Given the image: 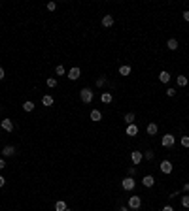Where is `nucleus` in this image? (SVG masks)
<instances>
[{
	"mask_svg": "<svg viewBox=\"0 0 189 211\" xmlns=\"http://www.w3.org/2000/svg\"><path fill=\"white\" fill-rule=\"evenodd\" d=\"M102 25H104L106 28L112 27V25H114V17H112V15H104V17H102Z\"/></svg>",
	"mask_w": 189,
	"mask_h": 211,
	"instance_id": "obj_14",
	"label": "nucleus"
},
{
	"mask_svg": "<svg viewBox=\"0 0 189 211\" xmlns=\"http://www.w3.org/2000/svg\"><path fill=\"white\" fill-rule=\"evenodd\" d=\"M157 130H159V126L155 125V123H149V125H148V128H146L148 136H155V134H157Z\"/></svg>",
	"mask_w": 189,
	"mask_h": 211,
	"instance_id": "obj_10",
	"label": "nucleus"
},
{
	"mask_svg": "<svg viewBox=\"0 0 189 211\" xmlns=\"http://www.w3.org/2000/svg\"><path fill=\"white\" fill-rule=\"evenodd\" d=\"M42 104H43V106H47V107H49V106H53V96L46 94V96L42 98Z\"/></svg>",
	"mask_w": 189,
	"mask_h": 211,
	"instance_id": "obj_19",
	"label": "nucleus"
},
{
	"mask_svg": "<svg viewBox=\"0 0 189 211\" xmlns=\"http://www.w3.org/2000/svg\"><path fill=\"white\" fill-rule=\"evenodd\" d=\"M142 158H144V153H142V151H132V153H130V160H132V164H140Z\"/></svg>",
	"mask_w": 189,
	"mask_h": 211,
	"instance_id": "obj_6",
	"label": "nucleus"
},
{
	"mask_svg": "<svg viewBox=\"0 0 189 211\" xmlns=\"http://www.w3.org/2000/svg\"><path fill=\"white\" fill-rule=\"evenodd\" d=\"M136 134H138V126H136L134 123L129 125V126H127V136H136Z\"/></svg>",
	"mask_w": 189,
	"mask_h": 211,
	"instance_id": "obj_12",
	"label": "nucleus"
},
{
	"mask_svg": "<svg viewBox=\"0 0 189 211\" xmlns=\"http://www.w3.org/2000/svg\"><path fill=\"white\" fill-rule=\"evenodd\" d=\"M55 8H57V4H55V2H49V4H47V9H49V12H55Z\"/></svg>",
	"mask_w": 189,
	"mask_h": 211,
	"instance_id": "obj_31",
	"label": "nucleus"
},
{
	"mask_svg": "<svg viewBox=\"0 0 189 211\" xmlns=\"http://www.w3.org/2000/svg\"><path fill=\"white\" fill-rule=\"evenodd\" d=\"M104 83H106V77H98L96 79V87H104Z\"/></svg>",
	"mask_w": 189,
	"mask_h": 211,
	"instance_id": "obj_28",
	"label": "nucleus"
},
{
	"mask_svg": "<svg viewBox=\"0 0 189 211\" xmlns=\"http://www.w3.org/2000/svg\"><path fill=\"white\" fill-rule=\"evenodd\" d=\"M4 75H6V74H4V68H0V79H4Z\"/></svg>",
	"mask_w": 189,
	"mask_h": 211,
	"instance_id": "obj_36",
	"label": "nucleus"
},
{
	"mask_svg": "<svg viewBox=\"0 0 189 211\" xmlns=\"http://www.w3.org/2000/svg\"><path fill=\"white\" fill-rule=\"evenodd\" d=\"M163 211H174V207H172V206H164Z\"/></svg>",
	"mask_w": 189,
	"mask_h": 211,
	"instance_id": "obj_32",
	"label": "nucleus"
},
{
	"mask_svg": "<svg viewBox=\"0 0 189 211\" xmlns=\"http://www.w3.org/2000/svg\"><path fill=\"white\" fill-rule=\"evenodd\" d=\"M187 191H189V183H185V185H183V192H187Z\"/></svg>",
	"mask_w": 189,
	"mask_h": 211,
	"instance_id": "obj_37",
	"label": "nucleus"
},
{
	"mask_svg": "<svg viewBox=\"0 0 189 211\" xmlns=\"http://www.w3.org/2000/svg\"><path fill=\"white\" fill-rule=\"evenodd\" d=\"M176 83H178V87H185L187 85V77L185 75H178L176 77Z\"/></svg>",
	"mask_w": 189,
	"mask_h": 211,
	"instance_id": "obj_18",
	"label": "nucleus"
},
{
	"mask_svg": "<svg viewBox=\"0 0 189 211\" xmlns=\"http://www.w3.org/2000/svg\"><path fill=\"white\" fill-rule=\"evenodd\" d=\"M180 143L185 147V149H189V136H182V140H180Z\"/></svg>",
	"mask_w": 189,
	"mask_h": 211,
	"instance_id": "obj_25",
	"label": "nucleus"
},
{
	"mask_svg": "<svg viewBox=\"0 0 189 211\" xmlns=\"http://www.w3.org/2000/svg\"><path fill=\"white\" fill-rule=\"evenodd\" d=\"M80 75H81V70L77 68V66H74V68L68 72V79H70V81H76V79H80Z\"/></svg>",
	"mask_w": 189,
	"mask_h": 211,
	"instance_id": "obj_5",
	"label": "nucleus"
},
{
	"mask_svg": "<svg viewBox=\"0 0 189 211\" xmlns=\"http://www.w3.org/2000/svg\"><path fill=\"white\" fill-rule=\"evenodd\" d=\"M0 126H2V130H6V132H13V123L9 119H4L2 123H0Z\"/></svg>",
	"mask_w": 189,
	"mask_h": 211,
	"instance_id": "obj_9",
	"label": "nucleus"
},
{
	"mask_svg": "<svg viewBox=\"0 0 189 211\" xmlns=\"http://www.w3.org/2000/svg\"><path fill=\"white\" fill-rule=\"evenodd\" d=\"M80 98H81V102H85V104H91L93 102V91L91 89H81L80 91Z\"/></svg>",
	"mask_w": 189,
	"mask_h": 211,
	"instance_id": "obj_1",
	"label": "nucleus"
},
{
	"mask_svg": "<svg viewBox=\"0 0 189 211\" xmlns=\"http://www.w3.org/2000/svg\"><path fill=\"white\" fill-rule=\"evenodd\" d=\"M68 207H66V202L64 200H59L57 204H55V211H66Z\"/></svg>",
	"mask_w": 189,
	"mask_h": 211,
	"instance_id": "obj_16",
	"label": "nucleus"
},
{
	"mask_svg": "<svg viewBox=\"0 0 189 211\" xmlns=\"http://www.w3.org/2000/svg\"><path fill=\"white\" fill-rule=\"evenodd\" d=\"M172 168H174V166H172L170 160H163V162H161V172H163V173H170Z\"/></svg>",
	"mask_w": 189,
	"mask_h": 211,
	"instance_id": "obj_7",
	"label": "nucleus"
},
{
	"mask_svg": "<svg viewBox=\"0 0 189 211\" xmlns=\"http://www.w3.org/2000/svg\"><path fill=\"white\" fill-rule=\"evenodd\" d=\"M142 185H144V187H148V188H151V187L155 185V177H153V175H144Z\"/></svg>",
	"mask_w": 189,
	"mask_h": 211,
	"instance_id": "obj_8",
	"label": "nucleus"
},
{
	"mask_svg": "<svg viewBox=\"0 0 189 211\" xmlns=\"http://www.w3.org/2000/svg\"><path fill=\"white\" fill-rule=\"evenodd\" d=\"M164 93H166V96H174V94H176V89H172V87H168V89H166V91H164Z\"/></svg>",
	"mask_w": 189,
	"mask_h": 211,
	"instance_id": "obj_29",
	"label": "nucleus"
},
{
	"mask_svg": "<svg viewBox=\"0 0 189 211\" xmlns=\"http://www.w3.org/2000/svg\"><path fill=\"white\" fill-rule=\"evenodd\" d=\"M23 109L25 111H32V109H34V102H32V100H27V102L23 104Z\"/></svg>",
	"mask_w": 189,
	"mask_h": 211,
	"instance_id": "obj_21",
	"label": "nucleus"
},
{
	"mask_svg": "<svg viewBox=\"0 0 189 211\" xmlns=\"http://www.w3.org/2000/svg\"><path fill=\"white\" fill-rule=\"evenodd\" d=\"M46 85H47L49 89H53V87H57V79H55V77H47V81H46Z\"/></svg>",
	"mask_w": 189,
	"mask_h": 211,
	"instance_id": "obj_23",
	"label": "nucleus"
},
{
	"mask_svg": "<svg viewBox=\"0 0 189 211\" xmlns=\"http://www.w3.org/2000/svg\"><path fill=\"white\" fill-rule=\"evenodd\" d=\"M182 206H183L185 209H189V196H187V194L182 196Z\"/></svg>",
	"mask_w": 189,
	"mask_h": 211,
	"instance_id": "obj_26",
	"label": "nucleus"
},
{
	"mask_svg": "<svg viewBox=\"0 0 189 211\" xmlns=\"http://www.w3.org/2000/svg\"><path fill=\"white\" fill-rule=\"evenodd\" d=\"M4 185H6V179H4L2 175H0V187H4Z\"/></svg>",
	"mask_w": 189,
	"mask_h": 211,
	"instance_id": "obj_34",
	"label": "nucleus"
},
{
	"mask_svg": "<svg viewBox=\"0 0 189 211\" xmlns=\"http://www.w3.org/2000/svg\"><path fill=\"white\" fill-rule=\"evenodd\" d=\"M0 109H2V106H0Z\"/></svg>",
	"mask_w": 189,
	"mask_h": 211,
	"instance_id": "obj_39",
	"label": "nucleus"
},
{
	"mask_svg": "<svg viewBox=\"0 0 189 211\" xmlns=\"http://www.w3.org/2000/svg\"><path fill=\"white\" fill-rule=\"evenodd\" d=\"M183 19H185L187 23H189V12H183Z\"/></svg>",
	"mask_w": 189,
	"mask_h": 211,
	"instance_id": "obj_35",
	"label": "nucleus"
},
{
	"mask_svg": "<svg viewBox=\"0 0 189 211\" xmlns=\"http://www.w3.org/2000/svg\"><path fill=\"white\" fill-rule=\"evenodd\" d=\"M166 45H168V49H170V51H176V49H178V40L170 38L168 42H166Z\"/></svg>",
	"mask_w": 189,
	"mask_h": 211,
	"instance_id": "obj_17",
	"label": "nucleus"
},
{
	"mask_svg": "<svg viewBox=\"0 0 189 211\" xmlns=\"http://www.w3.org/2000/svg\"><path fill=\"white\" fill-rule=\"evenodd\" d=\"M125 123H127V125L134 123V113H127V115H125Z\"/></svg>",
	"mask_w": 189,
	"mask_h": 211,
	"instance_id": "obj_24",
	"label": "nucleus"
},
{
	"mask_svg": "<svg viewBox=\"0 0 189 211\" xmlns=\"http://www.w3.org/2000/svg\"><path fill=\"white\" fill-rule=\"evenodd\" d=\"M4 168H6V162H4L2 158H0V170H4Z\"/></svg>",
	"mask_w": 189,
	"mask_h": 211,
	"instance_id": "obj_33",
	"label": "nucleus"
},
{
	"mask_svg": "<svg viewBox=\"0 0 189 211\" xmlns=\"http://www.w3.org/2000/svg\"><path fill=\"white\" fill-rule=\"evenodd\" d=\"M0 153H4V157H12V155H15V147L13 145H6Z\"/></svg>",
	"mask_w": 189,
	"mask_h": 211,
	"instance_id": "obj_11",
	"label": "nucleus"
},
{
	"mask_svg": "<svg viewBox=\"0 0 189 211\" xmlns=\"http://www.w3.org/2000/svg\"><path fill=\"white\" fill-rule=\"evenodd\" d=\"M144 158L151 160V158H153V151H146V153H144Z\"/></svg>",
	"mask_w": 189,
	"mask_h": 211,
	"instance_id": "obj_30",
	"label": "nucleus"
},
{
	"mask_svg": "<svg viewBox=\"0 0 189 211\" xmlns=\"http://www.w3.org/2000/svg\"><path fill=\"white\" fill-rule=\"evenodd\" d=\"M55 74H57V75H64V66H57V68H55Z\"/></svg>",
	"mask_w": 189,
	"mask_h": 211,
	"instance_id": "obj_27",
	"label": "nucleus"
},
{
	"mask_svg": "<svg viewBox=\"0 0 189 211\" xmlns=\"http://www.w3.org/2000/svg\"><path fill=\"white\" fill-rule=\"evenodd\" d=\"M174 141H176V138H174L172 134H164L163 140H161V145H163V147H172Z\"/></svg>",
	"mask_w": 189,
	"mask_h": 211,
	"instance_id": "obj_2",
	"label": "nucleus"
},
{
	"mask_svg": "<svg viewBox=\"0 0 189 211\" xmlns=\"http://www.w3.org/2000/svg\"><path fill=\"white\" fill-rule=\"evenodd\" d=\"M100 100H102V102H104V104H110V102H112V100H114V96H112V94H110V93H102V96H100Z\"/></svg>",
	"mask_w": 189,
	"mask_h": 211,
	"instance_id": "obj_20",
	"label": "nucleus"
},
{
	"mask_svg": "<svg viewBox=\"0 0 189 211\" xmlns=\"http://www.w3.org/2000/svg\"><path fill=\"white\" fill-rule=\"evenodd\" d=\"M140 206H142V198L140 196H130L129 198V207L130 209H140Z\"/></svg>",
	"mask_w": 189,
	"mask_h": 211,
	"instance_id": "obj_3",
	"label": "nucleus"
},
{
	"mask_svg": "<svg viewBox=\"0 0 189 211\" xmlns=\"http://www.w3.org/2000/svg\"><path fill=\"white\" fill-rule=\"evenodd\" d=\"M91 121H95V123L102 121V113L98 111V109H93V111H91Z\"/></svg>",
	"mask_w": 189,
	"mask_h": 211,
	"instance_id": "obj_13",
	"label": "nucleus"
},
{
	"mask_svg": "<svg viewBox=\"0 0 189 211\" xmlns=\"http://www.w3.org/2000/svg\"><path fill=\"white\" fill-rule=\"evenodd\" d=\"M159 79H161V83H168V81H170V74L166 72V70H163V72L159 74Z\"/></svg>",
	"mask_w": 189,
	"mask_h": 211,
	"instance_id": "obj_15",
	"label": "nucleus"
},
{
	"mask_svg": "<svg viewBox=\"0 0 189 211\" xmlns=\"http://www.w3.org/2000/svg\"><path fill=\"white\" fill-rule=\"evenodd\" d=\"M119 211H129V209H127V207H121V209H119Z\"/></svg>",
	"mask_w": 189,
	"mask_h": 211,
	"instance_id": "obj_38",
	"label": "nucleus"
},
{
	"mask_svg": "<svg viewBox=\"0 0 189 211\" xmlns=\"http://www.w3.org/2000/svg\"><path fill=\"white\" fill-rule=\"evenodd\" d=\"M121 187H123L125 191H132V188L136 187V183H134V179H132V177H125V179L121 181Z\"/></svg>",
	"mask_w": 189,
	"mask_h": 211,
	"instance_id": "obj_4",
	"label": "nucleus"
},
{
	"mask_svg": "<svg viewBox=\"0 0 189 211\" xmlns=\"http://www.w3.org/2000/svg\"><path fill=\"white\" fill-rule=\"evenodd\" d=\"M119 74H121V75H129V74H130V66H127V64L121 66V68H119Z\"/></svg>",
	"mask_w": 189,
	"mask_h": 211,
	"instance_id": "obj_22",
	"label": "nucleus"
}]
</instances>
